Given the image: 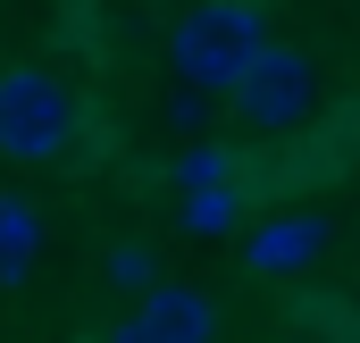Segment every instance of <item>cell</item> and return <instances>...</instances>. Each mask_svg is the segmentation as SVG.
<instances>
[{
  "label": "cell",
  "mask_w": 360,
  "mask_h": 343,
  "mask_svg": "<svg viewBox=\"0 0 360 343\" xmlns=\"http://www.w3.org/2000/svg\"><path fill=\"white\" fill-rule=\"evenodd\" d=\"M134 327H143L151 343H210L218 335V310H210L201 285H151L143 310H134Z\"/></svg>",
  "instance_id": "277c9868"
},
{
  "label": "cell",
  "mask_w": 360,
  "mask_h": 343,
  "mask_svg": "<svg viewBox=\"0 0 360 343\" xmlns=\"http://www.w3.org/2000/svg\"><path fill=\"white\" fill-rule=\"evenodd\" d=\"M25 243H34V209L25 201H0V276L25 268Z\"/></svg>",
  "instance_id": "8992f818"
},
{
  "label": "cell",
  "mask_w": 360,
  "mask_h": 343,
  "mask_svg": "<svg viewBox=\"0 0 360 343\" xmlns=\"http://www.w3.org/2000/svg\"><path fill=\"white\" fill-rule=\"evenodd\" d=\"M218 168H226V160H218V151H193V160H184V184H193V193H201V184H218Z\"/></svg>",
  "instance_id": "9c48e42d"
},
{
  "label": "cell",
  "mask_w": 360,
  "mask_h": 343,
  "mask_svg": "<svg viewBox=\"0 0 360 343\" xmlns=\"http://www.w3.org/2000/svg\"><path fill=\"white\" fill-rule=\"evenodd\" d=\"M201 117H210V101H201V84H184L176 101H168V126H184V134H193Z\"/></svg>",
  "instance_id": "ba28073f"
},
{
  "label": "cell",
  "mask_w": 360,
  "mask_h": 343,
  "mask_svg": "<svg viewBox=\"0 0 360 343\" xmlns=\"http://www.w3.org/2000/svg\"><path fill=\"white\" fill-rule=\"evenodd\" d=\"M327 252V218H269L260 235H252V259L260 268H302V259Z\"/></svg>",
  "instance_id": "5b68a950"
},
{
  "label": "cell",
  "mask_w": 360,
  "mask_h": 343,
  "mask_svg": "<svg viewBox=\"0 0 360 343\" xmlns=\"http://www.w3.org/2000/svg\"><path fill=\"white\" fill-rule=\"evenodd\" d=\"M109 343H151V335H143V327H134V318H126V327H117V335H109Z\"/></svg>",
  "instance_id": "30bf717a"
},
{
  "label": "cell",
  "mask_w": 360,
  "mask_h": 343,
  "mask_svg": "<svg viewBox=\"0 0 360 343\" xmlns=\"http://www.w3.org/2000/svg\"><path fill=\"white\" fill-rule=\"evenodd\" d=\"M235 109H243V126H260V134H293V126H310V109H319V67H310L302 51L269 42V51L243 67Z\"/></svg>",
  "instance_id": "3957f363"
},
{
  "label": "cell",
  "mask_w": 360,
  "mask_h": 343,
  "mask_svg": "<svg viewBox=\"0 0 360 343\" xmlns=\"http://www.w3.org/2000/svg\"><path fill=\"white\" fill-rule=\"evenodd\" d=\"M68 134H76V92L51 67H0V160L42 168L68 151Z\"/></svg>",
  "instance_id": "7a4b0ae2"
},
{
  "label": "cell",
  "mask_w": 360,
  "mask_h": 343,
  "mask_svg": "<svg viewBox=\"0 0 360 343\" xmlns=\"http://www.w3.org/2000/svg\"><path fill=\"white\" fill-rule=\"evenodd\" d=\"M226 218H235V201H226L218 184H201V193H193V226H226Z\"/></svg>",
  "instance_id": "52a82bcc"
},
{
  "label": "cell",
  "mask_w": 360,
  "mask_h": 343,
  "mask_svg": "<svg viewBox=\"0 0 360 343\" xmlns=\"http://www.w3.org/2000/svg\"><path fill=\"white\" fill-rule=\"evenodd\" d=\"M260 51H269V17L252 0H193L168 25V67H176V84L201 92H235Z\"/></svg>",
  "instance_id": "6da1fadb"
}]
</instances>
